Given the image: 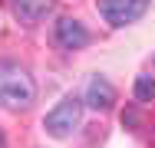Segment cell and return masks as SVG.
Returning <instances> with one entry per match:
<instances>
[{
    "label": "cell",
    "mask_w": 155,
    "mask_h": 148,
    "mask_svg": "<svg viewBox=\"0 0 155 148\" xmlns=\"http://www.w3.org/2000/svg\"><path fill=\"white\" fill-rule=\"evenodd\" d=\"M96 10L106 23L112 27H129L135 23L139 17H145L149 10V0H96Z\"/></svg>",
    "instance_id": "3957f363"
},
{
    "label": "cell",
    "mask_w": 155,
    "mask_h": 148,
    "mask_svg": "<svg viewBox=\"0 0 155 148\" xmlns=\"http://www.w3.org/2000/svg\"><path fill=\"white\" fill-rule=\"evenodd\" d=\"M122 125L135 128V125H139V112H135V109H125V112H122Z\"/></svg>",
    "instance_id": "ba28073f"
},
{
    "label": "cell",
    "mask_w": 155,
    "mask_h": 148,
    "mask_svg": "<svg viewBox=\"0 0 155 148\" xmlns=\"http://www.w3.org/2000/svg\"><path fill=\"white\" fill-rule=\"evenodd\" d=\"M135 99L139 102H152L155 99V79L152 76H135Z\"/></svg>",
    "instance_id": "52a82bcc"
},
{
    "label": "cell",
    "mask_w": 155,
    "mask_h": 148,
    "mask_svg": "<svg viewBox=\"0 0 155 148\" xmlns=\"http://www.w3.org/2000/svg\"><path fill=\"white\" fill-rule=\"evenodd\" d=\"M0 148H7V138H3V132H0Z\"/></svg>",
    "instance_id": "9c48e42d"
},
{
    "label": "cell",
    "mask_w": 155,
    "mask_h": 148,
    "mask_svg": "<svg viewBox=\"0 0 155 148\" xmlns=\"http://www.w3.org/2000/svg\"><path fill=\"white\" fill-rule=\"evenodd\" d=\"M36 99V86H33L30 72L13 63V59H0V109H30Z\"/></svg>",
    "instance_id": "6da1fadb"
},
{
    "label": "cell",
    "mask_w": 155,
    "mask_h": 148,
    "mask_svg": "<svg viewBox=\"0 0 155 148\" xmlns=\"http://www.w3.org/2000/svg\"><path fill=\"white\" fill-rule=\"evenodd\" d=\"M10 10L20 23H40L56 10V0H10Z\"/></svg>",
    "instance_id": "8992f818"
},
{
    "label": "cell",
    "mask_w": 155,
    "mask_h": 148,
    "mask_svg": "<svg viewBox=\"0 0 155 148\" xmlns=\"http://www.w3.org/2000/svg\"><path fill=\"white\" fill-rule=\"evenodd\" d=\"M83 105H86L83 99L66 95L60 105L43 118V128H46L53 138H66V135H73V132L79 128V122H83Z\"/></svg>",
    "instance_id": "7a4b0ae2"
},
{
    "label": "cell",
    "mask_w": 155,
    "mask_h": 148,
    "mask_svg": "<svg viewBox=\"0 0 155 148\" xmlns=\"http://www.w3.org/2000/svg\"><path fill=\"white\" fill-rule=\"evenodd\" d=\"M83 102L96 109V112H106V109H112L116 105V86L106 79V76H93L89 82H86V95H83Z\"/></svg>",
    "instance_id": "5b68a950"
},
{
    "label": "cell",
    "mask_w": 155,
    "mask_h": 148,
    "mask_svg": "<svg viewBox=\"0 0 155 148\" xmlns=\"http://www.w3.org/2000/svg\"><path fill=\"white\" fill-rule=\"evenodd\" d=\"M93 36H89V30L83 27L79 20H73V17H63L56 20V27H53V43L60 46V50H83L86 43H89Z\"/></svg>",
    "instance_id": "277c9868"
}]
</instances>
